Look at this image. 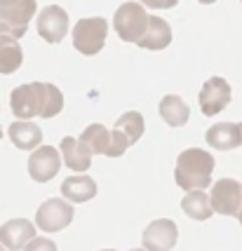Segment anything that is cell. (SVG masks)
<instances>
[{"label":"cell","instance_id":"cell-9","mask_svg":"<svg viewBox=\"0 0 242 251\" xmlns=\"http://www.w3.org/2000/svg\"><path fill=\"white\" fill-rule=\"evenodd\" d=\"M61 169V153L52 148V146H40L35 148L31 157H28V174L38 183H47L52 181Z\"/></svg>","mask_w":242,"mask_h":251},{"label":"cell","instance_id":"cell-17","mask_svg":"<svg viewBox=\"0 0 242 251\" xmlns=\"http://www.w3.org/2000/svg\"><path fill=\"white\" fill-rule=\"evenodd\" d=\"M169 43H172V28H169V24L165 19H160V17H148V28H146L143 38L136 45L143 47V50L158 52V50L169 47Z\"/></svg>","mask_w":242,"mask_h":251},{"label":"cell","instance_id":"cell-30","mask_svg":"<svg viewBox=\"0 0 242 251\" xmlns=\"http://www.w3.org/2000/svg\"><path fill=\"white\" fill-rule=\"evenodd\" d=\"M0 139H2V129H0Z\"/></svg>","mask_w":242,"mask_h":251},{"label":"cell","instance_id":"cell-23","mask_svg":"<svg viewBox=\"0 0 242 251\" xmlns=\"http://www.w3.org/2000/svg\"><path fill=\"white\" fill-rule=\"evenodd\" d=\"M22 251H56V244L47 237H33Z\"/></svg>","mask_w":242,"mask_h":251},{"label":"cell","instance_id":"cell-6","mask_svg":"<svg viewBox=\"0 0 242 251\" xmlns=\"http://www.w3.org/2000/svg\"><path fill=\"white\" fill-rule=\"evenodd\" d=\"M108 35V22L104 17H92V19H80L73 26V47L80 54L94 56L104 50Z\"/></svg>","mask_w":242,"mask_h":251},{"label":"cell","instance_id":"cell-3","mask_svg":"<svg viewBox=\"0 0 242 251\" xmlns=\"http://www.w3.org/2000/svg\"><path fill=\"white\" fill-rule=\"evenodd\" d=\"M35 7V0H0V38H24Z\"/></svg>","mask_w":242,"mask_h":251},{"label":"cell","instance_id":"cell-14","mask_svg":"<svg viewBox=\"0 0 242 251\" xmlns=\"http://www.w3.org/2000/svg\"><path fill=\"white\" fill-rule=\"evenodd\" d=\"M205 141L214 151H233V148L242 146V129L235 122H219V125H212L207 129Z\"/></svg>","mask_w":242,"mask_h":251},{"label":"cell","instance_id":"cell-5","mask_svg":"<svg viewBox=\"0 0 242 251\" xmlns=\"http://www.w3.org/2000/svg\"><path fill=\"white\" fill-rule=\"evenodd\" d=\"M146 131V122H143V115L136 113V110H130L120 115L113 129H110V148H108V155L110 157H120L130 146L141 139V134Z\"/></svg>","mask_w":242,"mask_h":251},{"label":"cell","instance_id":"cell-22","mask_svg":"<svg viewBox=\"0 0 242 251\" xmlns=\"http://www.w3.org/2000/svg\"><path fill=\"white\" fill-rule=\"evenodd\" d=\"M80 143L87 146V151L92 155H108L110 148V131L104 125H89L87 129L80 134Z\"/></svg>","mask_w":242,"mask_h":251},{"label":"cell","instance_id":"cell-24","mask_svg":"<svg viewBox=\"0 0 242 251\" xmlns=\"http://www.w3.org/2000/svg\"><path fill=\"white\" fill-rule=\"evenodd\" d=\"M139 2H143L146 7H153V10H169L179 0H139Z\"/></svg>","mask_w":242,"mask_h":251},{"label":"cell","instance_id":"cell-25","mask_svg":"<svg viewBox=\"0 0 242 251\" xmlns=\"http://www.w3.org/2000/svg\"><path fill=\"white\" fill-rule=\"evenodd\" d=\"M198 2H202V5H212V2H216V0H198Z\"/></svg>","mask_w":242,"mask_h":251},{"label":"cell","instance_id":"cell-19","mask_svg":"<svg viewBox=\"0 0 242 251\" xmlns=\"http://www.w3.org/2000/svg\"><path fill=\"white\" fill-rule=\"evenodd\" d=\"M188 115H190V108H188V103L181 97L169 94V97L160 101V118L169 127H184L188 122Z\"/></svg>","mask_w":242,"mask_h":251},{"label":"cell","instance_id":"cell-18","mask_svg":"<svg viewBox=\"0 0 242 251\" xmlns=\"http://www.w3.org/2000/svg\"><path fill=\"white\" fill-rule=\"evenodd\" d=\"M61 195L66 202L82 204V202H87L97 195V181L89 178V176H68L61 183Z\"/></svg>","mask_w":242,"mask_h":251},{"label":"cell","instance_id":"cell-8","mask_svg":"<svg viewBox=\"0 0 242 251\" xmlns=\"http://www.w3.org/2000/svg\"><path fill=\"white\" fill-rule=\"evenodd\" d=\"M212 211L223 216H238L242 209V186L233 178H221L212 186Z\"/></svg>","mask_w":242,"mask_h":251},{"label":"cell","instance_id":"cell-4","mask_svg":"<svg viewBox=\"0 0 242 251\" xmlns=\"http://www.w3.org/2000/svg\"><path fill=\"white\" fill-rule=\"evenodd\" d=\"M148 17L141 2H125L113 14V28L125 43H139L148 28Z\"/></svg>","mask_w":242,"mask_h":251},{"label":"cell","instance_id":"cell-15","mask_svg":"<svg viewBox=\"0 0 242 251\" xmlns=\"http://www.w3.org/2000/svg\"><path fill=\"white\" fill-rule=\"evenodd\" d=\"M59 153L71 172H87L92 164V153L87 151L85 143H80V139H71V136L61 139Z\"/></svg>","mask_w":242,"mask_h":251},{"label":"cell","instance_id":"cell-12","mask_svg":"<svg viewBox=\"0 0 242 251\" xmlns=\"http://www.w3.org/2000/svg\"><path fill=\"white\" fill-rule=\"evenodd\" d=\"M179 230L176 223L169 219H158L153 223H148V228L143 230L141 242L146 251H172V247L176 244Z\"/></svg>","mask_w":242,"mask_h":251},{"label":"cell","instance_id":"cell-1","mask_svg":"<svg viewBox=\"0 0 242 251\" xmlns=\"http://www.w3.org/2000/svg\"><path fill=\"white\" fill-rule=\"evenodd\" d=\"M10 106L17 120L54 118L64 108V94L50 82H28L10 94Z\"/></svg>","mask_w":242,"mask_h":251},{"label":"cell","instance_id":"cell-28","mask_svg":"<svg viewBox=\"0 0 242 251\" xmlns=\"http://www.w3.org/2000/svg\"><path fill=\"white\" fill-rule=\"evenodd\" d=\"M130 251H146V249H130Z\"/></svg>","mask_w":242,"mask_h":251},{"label":"cell","instance_id":"cell-21","mask_svg":"<svg viewBox=\"0 0 242 251\" xmlns=\"http://www.w3.org/2000/svg\"><path fill=\"white\" fill-rule=\"evenodd\" d=\"M24 61V52L19 40L14 38H0V73L10 75L14 71H19Z\"/></svg>","mask_w":242,"mask_h":251},{"label":"cell","instance_id":"cell-27","mask_svg":"<svg viewBox=\"0 0 242 251\" xmlns=\"http://www.w3.org/2000/svg\"><path fill=\"white\" fill-rule=\"evenodd\" d=\"M0 251H7V249H5V247H2V244H0Z\"/></svg>","mask_w":242,"mask_h":251},{"label":"cell","instance_id":"cell-2","mask_svg":"<svg viewBox=\"0 0 242 251\" xmlns=\"http://www.w3.org/2000/svg\"><path fill=\"white\" fill-rule=\"evenodd\" d=\"M214 172V157L212 153H205L202 148H188L176 157L174 181L181 190H205L212 183Z\"/></svg>","mask_w":242,"mask_h":251},{"label":"cell","instance_id":"cell-31","mask_svg":"<svg viewBox=\"0 0 242 251\" xmlns=\"http://www.w3.org/2000/svg\"><path fill=\"white\" fill-rule=\"evenodd\" d=\"M240 129H242V125H240Z\"/></svg>","mask_w":242,"mask_h":251},{"label":"cell","instance_id":"cell-26","mask_svg":"<svg viewBox=\"0 0 242 251\" xmlns=\"http://www.w3.org/2000/svg\"><path fill=\"white\" fill-rule=\"evenodd\" d=\"M238 219H240V226H242V209H240V214H238Z\"/></svg>","mask_w":242,"mask_h":251},{"label":"cell","instance_id":"cell-29","mask_svg":"<svg viewBox=\"0 0 242 251\" xmlns=\"http://www.w3.org/2000/svg\"><path fill=\"white\" fill-rule=\"evenodd\" d=\"M101 251H115V249H101Z\"/></svg>","mask_w":242,"mask_h":251},{"label":"cell","instance_id":"cell-7","mask_svg":"<svg viewBox=\"0 0 242 251\" xmlns=\"http://www.w3.org/2000/svg\"><path fill=\"white\" fill-rule=\"evenodd\" d=\"M73 221V204L66 200H45L43 204L35 211V228L45 230V232H59L71 226Z\"/></svg>","mask_w":242,"mask_h":251},{"label":"cell","instance_id":"cell-16","mask_svg":"<svg viewBox=\"0 0 242 251\" xmlns=\"http://www.w3.org/2000/svg\"><path fill=\"white\" fill-rule=\"evenodd\" d=\"M10 141L19 151H35L43 143V129L28 120H17L10 125Z\"/></svg>","mask_w":242,"mask_h":251},{"label":"cell","instance_id":"cell-10","mask_svg":"<svg viewBox=\"0 0 242 251\" xmlns=\"http://www.w3.org/2000/svg\"><path fill=\"white\" fill-rule=\"evenodd\" d=\"M198 101L202 115H219L231 103V85L223 77H209L200 89Z\"/></svg>","mask_w":242,"mask_h":251},{"label":"cell","instance_id":"cell-20","mask_svg":"<svg viewBox=\"0 0 242 251\" xmlns=\"http://www.w3.org/2000/svg\"><path fill=\"white\" fill-rule=\"evenodd\" d=\"M181 209L188 219L193 221H207L214 211H212V202H209V195L205 190H193L188 193L184 200H181Z\"/></svg>","mask_w":242,"mask_h":251},{"label":"cell","instance_id":"cell-11","mask_svg":"<svg viewBox=\"0 0 242 251\" xmlns=\"http://www.w3.org/2000/svg\"><path fill=\"white\" fill-rule=\"evenodd\" d=\"M38 33L45 43H59L64 40L68 33V14L64 7L59 5H47L40 14H38Z\"/></svg>","mask_w":242,"mask_h":251},{"label":"cell","instance_id":"cell-13","mask_svg":"<svg viewBox=\"0 0 242 251\" xmlns=\"http://www.w3.org/2000/svg\"><path fill=\"white\" fill-rule=\"evenodd\" d=\"M35 226L26 219H12L0 228V244L7 251H19L35 237Z\"/></svg>","mask_w":242,"mask_h":251}]
</instances>
